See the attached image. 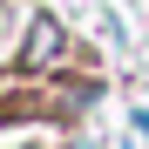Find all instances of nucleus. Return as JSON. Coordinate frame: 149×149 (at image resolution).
Segmentation results:
<instances>
[{
	"label": "nucleus",
	"instance_id": "f257e3e1",
	"mask_svg": "<svg viewBox=\"0 0 149 149\" xmlns=\"http://www.w3.org/2000/svg\"><path fill=\"white\" fill-rule=\"evenodd\" d=\"M54 54H61V27H54V20L41 14L34 27H27V61H34V68H47Z\"/></svg>",
	"mask_w": 149,
	"mask_h": 149
}]
</instances>
